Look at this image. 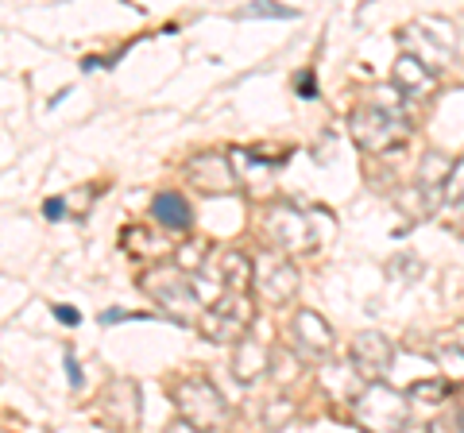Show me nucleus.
Segmentation results:
<instances>
[{
	"label": "nucleus",
	"mask_w": 464,
	"mask_h": 433,
	"mask_svg": "<svg viewBox=\"0 0 464 433\" xmlns=\"http://www.w3.org/2000/svg\"><path fill=\"white\" fill-rule=\"evenodd\" d=\"M256 322V306L244 291H228L221 302L201 313V333H206L213 344H237L248 337V329Z\"/></svg>",
	"instance_id": "obj_3"
},
{
	"label": "nucleus",
	"mask_w": 464,
	"mask_h": 433,
	"mask_svg": "<svg viewBox=\"0 0 464 433\" xmlns=\"http://www.w3.org/2000/svg\"><path fill=\"white\" fill-rule=\"evenodd\" d=\"M167 433H201V429H194V426H186V422H182V418H179V422H174V426H170Z\"/></svg>",
	"instance_id": "obj_29"
},
{
	"label": "nucleus",
	"mask_w": 464,
	"mask_h": 433,
	"mask_svg": "<svg viewBox=\"0 0 464 433\" xmlns=\"http://www.w3.org/2000/svg\"><path fill=\"white\" fill-rule=\"evenodd\" d=\"M290 418H295V402H290V399H275L271 410L264 414V426H267V429H283Z\"/></svg>",
	"instance_id": "obj_21"
},
{
	"label": "nucleus",
	"mask_w": 464,
	"mask_h": 433,
	"mask_svg": "<svg viewBox=\"0 0 464 433\" xmlns=\"http://www.w3.org/2000/svg\"><path fill=\"white\" fill-rule=\"evenodd\" d=\"M267 228L286 252H310L314 248V228L295 206H275L267 216Z\"/></svg>",
	"instance_id": "obj_9"
},
{
	"label": "nucleus",
	"mask_w": 464,
	"mask_h": 433,
	"mask_svg": "<svg viewBox=\"0 0 464 433\" xmlns=\"http://www.w3.org/2000/svg\"><path fill=\"white\" fill-rule=\"evenodd\" d=\"M232 170H237V182L244 186V190H252V194H259V190H264V186L271 182V167L264 163V159L248 155V151H237V155H232Z\"/></svg>",
	"instance_id": "obj_15"
},
{
	"label": "nucleus",
	"mask_w": 464,
	"mask_h": 433,
	"mask_svg": "<svg viewBox=\"0 0 464 433\" xmlns=\"http://www.w3.org/2000/svg\"><path fill=\"white\" fill-rule=\"evenodd\" d=\"M244 16H275V20H290V16H295V8L271 5V0H252V5L244 8Z\"/></svg>",
	"instance_id": "obj_22"
},
{
	"label": "nucleus",
	"mask_w": 464,
	"mask_h": 433,
	"mask_svg": "<svg viewBox=\"0 0 464 433\" xmlns=\"http://www.w3.org/2000/svg\"><path fill=\"white\" fill-rule=\"evenodd\" d=\"M143 291H148L163 310H170L179 322H190L194 310H198L194 283H186V275L179 267H151L148 275H143Z\"/></svg>",
	"instance_id": "obj_5"
},
{
	"label": "nucleus",
	"mask_w": 464,
	"mask_h": 433,
	"mask_svg": "<svg viewBox=\"0 0 464 433\" xmlns=\"http://www.w3.org/2000/svg\"><path fill=\"white\" fill-rule=\"evenodd\" d=\"M271 368H275V380H295L298 371H290V352L286 349H279V352H271Z\"/></svg>",
	"instance_id": "obj_24"
},
{
	"label": "nucleus",
	"mask_w": 464,
	"mask_h": 433,
	"mask_svg": "<svg viewBox=\"0 0 464 433\" xmlns=\"http://www.w3.org/2000/svg\"><path fill=\"white\" fill-rule=\"evenodd\" d=\"M290 333H295V344L306 356H329V349H333V329L325 325V317H317L314 310H298L295 322H290Z\"/></svg>",
	"instance_id": "obj_12"
},
{
	"label": "nucleus",
	"mask_w": 464,
	"mask_h": 433,
	"mask_svg": "<svg viewBox=\"0 0 464 433\" xmlns=\"http://www.w3.org/2000/svg\"><path fill=\"white\" fill-rule=\"evenodd\" d=\"M43 213H47L51 221H58V216L66 213V201H63V197H51V201H43Z\"/></svg>",
	"instance_id": "obj_25"
},
{
	"label": "nucleus",
	"mask_w": 464,
	"mask_h": 433,
	"mask_svg": "<svg viewBox=\"0 0 464 433\" xmlns=\"http://www.w3.org/2000/svg\"><path fill=\"white\" fill-rule=\"evenodd\" d=\"M395 90L399 93H406V97H414V101H422V97H430L433 90H438V74H433V70L418 59V54H399L395 59Z\"/></svg>",
	"instance_id": "obj_11"
},
{
	"label": "nucleus",
	"mask_w": 464,
	"mask_h": 433,
	"mask_svg": "<svg viewBox=\"0 0 464 433\" xmlns=\"http://www.w3.org/2000/svg\"><path fill=\"white\" fill-rule=\"evenodd\" d=\"M348 132L364 151H387L395 143L406 140V120L395 109H380V105H360L348 120Z\"/></svg>",
	"instance_id": "obj_4"
},
{
	"label": "nucleus",
	"mask_w": 464,
	"mask_h": 433,
	"mask_svg": "<svg viewBox=\"0 0 464 433\" xmlns=\"http://www.w3.org/2000/svg\"><path fill=\"white\" fill-rule=\"evenodd\" d=\"M356 368L353 364H341V368H329V375H322V383L329 387V395L333 399H348V402H356Z\"/></svg>",
	"instance_id": "obj_17"
},
{
	"label": "nucleus",
	"mask_w": 464,
	"mask_h": 433,
	"mask_svg": "<svg viewBox=\"0 0 464 433\" xmlns=\"http://www.w3.org/2000/svg\"><path fill=\"white\" fill-rule=\"evenodd\" d=\"M271 368V349L259 337H244V341H237L232 344V375H237L240 383H252V380H259Z\"/></svg>",
	"instance_id": "obj_13"
},
{
	"label": "nucleus",
	"mask_w": 464,
	"mask_h": 433,
	"mask_svg": "<svg viewBox=\"0 0 464 433\" xmlns=\"http://www.w3.org/2000/svg\"><path fill=\"white\" fill-rule=\"evenodd\" d=\"M252 283H256V294L264 302H271V306H283V302H290V298H295V291H298V271L283 255H259Z\"/></svg>",
	"instance_id": "obj_6"
},
{
	"label": "nucleus",
	"mask_w": 464,
	"mask_h": 433,
	"mask_svg": "<svg viewBox=\"0 0 464 433\" xmlns=\"http://www.w3.org/2000/svg\"><path fill=\"white\" fill-rule=\"evenodd\" d=\"M406 399H411L414 407H441L449 399V383L445 380H418V383H411Z\"/></svg>",
	"instance_id": "obj_18"
},
{
	"label": "nucleus",
	"mask_w": 464,
	"mask_h": 433,
	"mask_svg": "<svg viewBox=\"0 0 464 433\" xmlns=\"http://www.w3.org/2000/svg\"><path fill=\"white\" fill-rule=\"evenodd\" d=\"M395 360V344H391L383 333L375 329H364V333L353 337V349H348V364H353L368 383H380V375L391 368Z\"/></svg>",
	"instance_id": "obj_7"
},
{
	"label": "nucleus",
	"mask_w": 464,
	"mask_h": 433,
	"mask_svg": "<svg viewBox=\"0 0 464 433\" xmlns=\"http://www.w3.org/2000/svg\"><path fill=\"white\" fill-rule=\"evenodd\" d=\"M66 368H70V387H82V368L74 364V356H66Z\"/></svg>",
	"instance_id": "obj_28"
},
{
	"label": "nucleus",
	"mask_w": 464,
	"mask_h": 433,
	"mask_svg": "<svg viewBox=\"0 0 464 433\" xmlns=\"http://www.w3.org/2000/svg\"><path fill=\"white\" fill-rule=\"evenodd\" d=\"M449 175H453V163H449L445 155L430 151V155L422 159V170H418V190H426V194H433V197H441Z\"/></svg>",
	"instance_id": "obj_16"
},
{
	"label": "nucleus",
	"mask_w": 464,
	"mask_h": 433,
	"mask_svg": "<svg viewBox=\"0 0 464 433\" xmlns=\"http://www.w3.org/2000/svg\"><path fill=\"white\" fill-rule=\"evenodd\" d=\"M438 360H441V368H445L449 375H460V380H464V349H457V344H449V349H441V352H438Z\"/></svg>",
	"instance_id": "obj_23"
},
{
	"label": "nucleus",
	"mask_w": 464,
	"mask_h": 433,
	"mask_svg": "<svg viewBox=\"0 0 464 433\" xmlns=\"http://www.w3.org/2000/svg\"><path fill=\"white\" fill-rule=\"evenodd\" d=\"M151 216H155L159 228H167V233H190V225H194V209L182 194H159L151 201Z\"/></svg>",
	"instance_id": "obj_14"
},
{
	"label": "nucleus",
	"mask_w": 464,
	"mask_h": 433,
	"mask_svg": "<svg viewBox=\"0 0 464 433\" xmlns=\"http://www.w3.org/2000/svg\"><path fill=\"white\" fill-rule=\"evenodd\" d=\"M170 399H174V407H179L182 422L201 429V433H213V429H221L228 422L225 399L206 375H186V380H179L170 387Z\"/></svg>",
	"instance_id": "obj_1"
},
{
	"label": "nucleus",
	"mask_w": 464,
	"mask_h": 433,
	"mask_svg": "<svg viewBox=\"0 0 464 433\" xmlns=\"http://www.w3.org/2000/svg\"><path fill=\"white\" fill-rule=\"evenodd\" d=\"M174 267H179V271H201V267H206V244H198V240L182 244L179 255H174Z\"/></svg>",
	"instance_id": "obj_19"
},
{
	"label": "nucleus",
	"mask_w": 464,
	"mask_h": 433,
	"mask_svg": "<svg viewBox=\"0 0 464 433\" xmlns=\"http://www.w3.org/2000/svg\"><path fill=\"white\" fill-rule=\"evenodd\" d=\"M101 414L116 429H136L140 426V387L136 380H112L101 395Z\"/></svg>",
	"instance_id": "obj_8"
},
{
	"label": "nucleus",
	"mask_w": 464,
	"mask_h": 433,
	"mask_svg": "<svg viewBox=\"0 0 464 433\" xmlns=\"http://www.w3.org/2000/svg\"><path fill=\"white\" fill-rule=\"evenodd\" d=\"M298 93L306 97V101L317 97V93H314V74H298Z\"/></svg>",
	"instance_id": "obj_27"
},
{
	"label": "nucleus",
	"mask_w": 464,
	"mask_h": 433,
	"mask_svg": "<svg viewBox=\"0 0 464 433\" xmlns=\"http://www.w3.org/2000/svg\"><path fill=\"white\" fill-rule=\"evenodd\" d=\"M441 201H445V206H460V201H464V159H453V175L445 178Z\"/></svg>",
	"instance_id": "obj_20"
},
{
	"label": "nucleus",
	"mask_w": 464,
	"mask_h": 433,
	"mask_svg": "<svg viewBox=\"0 0 464 433\" xmlns=\"http://www.w3.org/2000/svg\"><path fill=\"white\" fill-rule=\"evenodd\" d=\"M406 402L411 399L402 391H395V387L368 383L353 402V418L364 433H402L406 418H411V407H406Z\"/></svg>",
	"instance_id": "obj_2"
},
{
	"label": "nucleus",
	"mask_w": 464,
	"mask_h": 433,
	"mask_svg": "<svg viewBox=\"0 0 464 433\" xmlns=\"http://www.w3.org/2000/svg\"><path fill=\"white\" fill-rule=\"evenodd\" d=\"M186 170H190V182L201 194H228L232 186H237V170H232V163L225 155H213V151L190 159Z\"/></svg>",
	"instance_id": "obj_10"
},
{
	"label": "nucleus",
	"mask_w": 464,
	"mask_h": 433,
	"mask_svg": "<svg viewBox=\"0 0 464 433\" xmlns=\"http://www.w3.org/2000/svg\"><path fill=\"white\" fill-rule=\"evenodd\" d=\"M54 313H58V322H63V325H78L82 322V313L74 306H54Z\"/></svg>",
	"instance_id": "obj_26"
}]
</instances>
